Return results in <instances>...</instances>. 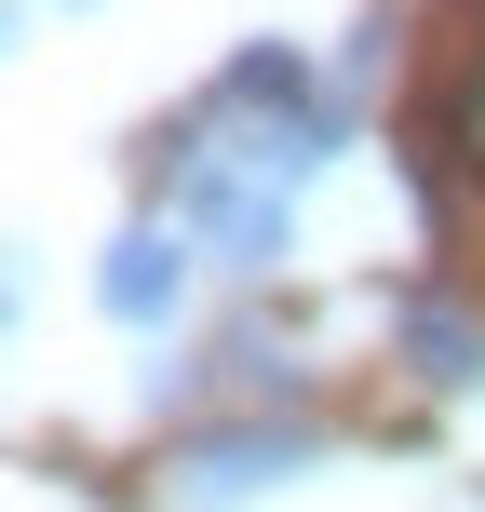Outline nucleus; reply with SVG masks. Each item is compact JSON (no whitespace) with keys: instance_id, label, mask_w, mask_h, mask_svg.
<instances>
[{"instance_id":"1","label":"nucleus","mask_w":485,"mask_h":512,"mask_svg":"<svg viewBox=\"0 0 485 512\" xmlns=\"http://www.w3.org/2000/svg\"><path fill=\"white\" fill-rule=\"evenodd\" d=\"M176 297H189V230L176 216H135V230L95 256V310L108 324H176Z\"/></svg>"},{"instance_id":"2","label":"nucleus","mask_w":485,"mask_h":512,"mask_svg":"<svg viewBox=\"0 0 485 512\" xmlns=\"http://www.w3.org/2000/svg\"><path fill=\"white\" fill-rule=\"evenodd\" d=\"M310 459H324L310 432L256 418V432H203V445H189V486H203V499H256V486H283V472H310Z\"/></svg>"},{"instance_id":"3","label":"nucleus","mask_w":485,"mask_h":512,"mask_svg":"<svg viewBox=\"0 0 485 512\" xmlns=\"http://www.w3.org/2000/svg\"><path fill=\"white\" fill-rule=\"evenodd\" d=\"M391 324H405V351H418V378H432V391H472V378H485V337L459 324V310L405 297V310H391Z\"/></svg>"},{"instance_id":"4","label":"nucleus","mask_w":485,"mask_h":512,"mask_svg":"<svg viewBox=\"0 0 485 512\" xmlns=\"http://www.w3.org/2000/svg\"><path fill=\"white\" fill-rule=\"evenodd\" d=\"M472 162H485V81H472Z\"/></svg>"},{"instance_id":"5","label":"nucleus","mask_w":485,"mask_h":512,"mask_svg":"<svg viewBox=\"0 0 485 512\" xmlns=\"http://www.w3.org/2000/svg\"><path fill=\"white\" fill-rule=\"evenodd\" d=\"M68 14H95V0H68Z\"/></svg>"}]
</instances>
